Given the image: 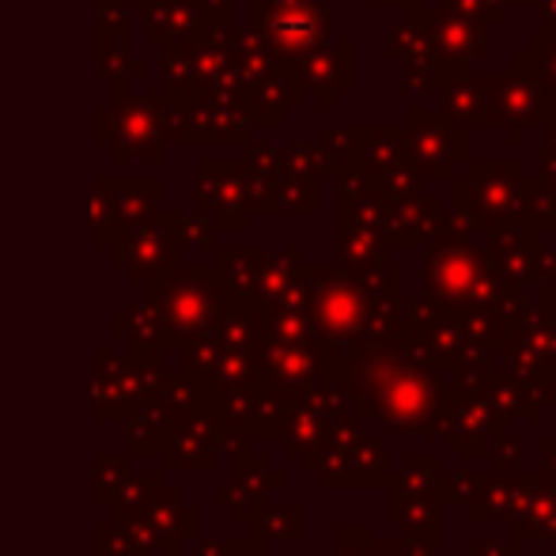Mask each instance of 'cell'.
I'll return each instance as SVG.
<instances>
[{"label":"cell","mask_w":556,"mask_h":556,"mask_svg":"<svg viewBox=\"0 0 556 556\" xmlns=\"http://www.w3.org/2000/svg\"><path fill=\"white\" fill-rule=\"evenodd\" d=\"M367 382H371V394L359 397L364 409L387 420L394 432H417L425 440H440L443 390L435 387L432 375L417 371V367L387 364Z\"/></svg>","instance_id":"1"},{"label":"cell","mask_w":556,"mask_h":556,"mask_svg":"<svg viewBox=\"0 0 556 556\" xmlns=\"http://www.w3.org/2000/svg\"><path fill=\"white\" fill-rule=\"evenodd\" d=\"M387 522L402 527V538L409 542H435L440 530V500H435V484H440V458L428 451L405 454L402 469L390 473L387 481Z\"/></svg>","instance_id":"2"},{"label":"cell","mask_w":556,"mask_h":556,"mask_svg":"<svg viewBox=\"0 0 556 556\" xmlns=\"http://www.w3.org/2000/svg\"><path fill=\"white\" fill-rule=\"evenodd\" d=\"M507 420L489 405L484 394H473V387H443V413H440V435L451 440V451L458 458H484L489 446L504 435Z\"/></svg>","instance_id":"3"},{"label":"cell","mask_w":556,"mask_h":556,"mask_svg":"<svg viewBox=\"0 0 556 556\" xmlns=\"http://www.w3.org/2000/svg\"><path fill=\"white\" fill-rule=\"evenodd\" d=\"M538 484V473H489L477 492V500L469 504V519L473 522H492L507 519L515 507L527 500V492Z\"/></svg>","instance_id":"4"},{"label":"cell","mask_w":556,"mask_h":556,"mask_svg":"<svg viewBox=\"0 0 556 556\" xmlns=\"http://www.w3.org/2000/svg\"><path fill=\"white\" fill-rule=\"evenodd\" d=\"M484 397H489V405L504 420H511V417L542 420V405L545 402L527 387V382L515 379V375H496L492 382H484Z\"/></svg>","instance_id":"5"},{"label":"cell","mask_w":556,"mask_h":556,"mask_svg":"<svg viewBox=\"0 0 556 556\" xmlns=\"http://www.w3.org/2000/svg\"><path fill=\"white\" fill-rule=\"evenodd\" d=\"M484 477L489 473H473V469H451V473H440L435 500H440V507L473 504L477 492H481V484H484Z\"/></svg>","instance_id":"6"},{"label":"cell","mask_w":556,"mask_h":556,"mask_svg":"<svg viewBox=\"0 0 556 556\" xmlns=\"http://www.w3.org/2000/svg\"><path fill=\"white\" fill-rule=\"evenodd\" d=\"M484 458H489V473H515V469L527 466V446L504 432L496 443L489 446V454H484Z\"/></svg>","instance_id":"7"},{"label":"cell","mask_w":556,"mask_h":556,"mask_svg":"<svg viewBox=\"0 0 556 556\" xmlns=\"http://www.w3.org/2000/svg\"><path fill=\"white\" fill-rule=\"evenodd\" d=\"M367 542H371V538H367V522H356V527L341 522V527H337V545H359V549H364Z\"/></svg>","instance_id":"8"},{"label":"cell","mask_w":556,"mask_h":556,"mask_svg":"<svg viewBox=\"0 0 556 556\" xmlns=\"http://www.w3.org/2000/svg\"><path fill=\"white\" fill-rule=\"evenodd\" d=\"M469 556H511V549H507V542H489V538H481V542L469 545Z\"/></svg>","instance_id":"9"},{"label":"cell","mask_w":556,"mask_h":556,"mask_svg":"<svg viewBox=\"0 0 556 556\" xmlns=\"http://www.w3.org/2000/svg\"><path fill=\"white\" fill-rule=\"evenodd\" d=\"M542 473L545 477H556V440H542Z\"/></svg>","instance_id":"10"},{"label":"cell","mask_w":556,"mask_h":556,"mask_svg":"<svg viewBox=\"0 0 556 556\" xmlns=\"http://www.w3.org/2000/svg\"><path fill=\"white\" fill-rule=\"evenodd\" d=\"M542 481L549 484V489H553V496H556V477H545V473H542Z\"/></svg>","instance_id":"11"},{"label":"cell","mask_w":556,"mask_h":556,"mask_svg":"<svg viewBox=\"0 0 556 556\" xmlns=\"http://www.w3.org/2000/svg\"><path fill=\"white\" fill-rule=\"evenodd\" d=\"M341 556H364V553H341Z\"/></svg>","instance_id":"12"}]
</instances>
